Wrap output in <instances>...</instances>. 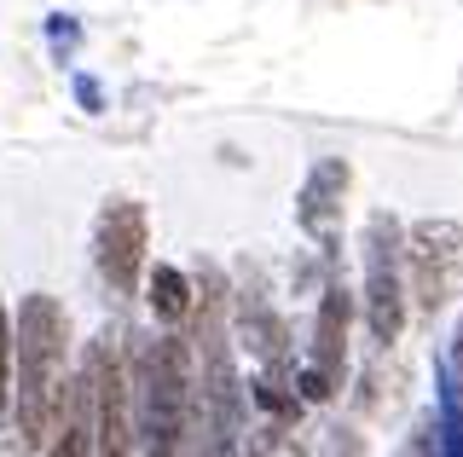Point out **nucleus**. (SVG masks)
<instances>
[{"label":"nucleus","instance_id":"10","mask_svg":"<svg viewBox=\"0 0 463 457\" xmlns=\"http://www.w3.org/2000/svg\"><path fill=\"white\" fill-rule=\"evenodd\" d=\"M151 307H156V319H185L192 312V284L174 273V266H156L151 273Z\"/></svg>","mask_w":463,"mask_h":457},{"label":"nucleus","instance_id":"5","mask_svg":"<svg viewBox=\"0 0 463 457\" xmlns=\"http://www.w3.org/2000/svg\"><path fill=\"white\" fill-rule=\"evenodd\" d=\"M139 266H145V209L134 197H116L99 214V273L110 278L116 295H134Z\"/></svg>","mask_w":463,"mask_h":457},{"label":"nucleus","instance_id":"11","mask_svg":"<svg viewBox=\"0 0 463 457\" xmlns=\"http://www.w3.org/2000/svg\"><path fill=\"white\" fill-rule=\"evenodd\" d=\"M6 388H12V331H6V307H0V423H6Z\"/></svg>","mask_w":463,"mask_h":457},{"label":"nucleus","instance_id":"13","mask_svg":"<svg viewBox=\"0 0 463 457\" xmlns=\"http://www.w3.org/2000/svg\"><path fill=\"white\" fill-rule=\"evenodd\" d=\"M458 377H463V331H458Z\"/></svg>","mask_w":463,"mask_h":457},{"label":"nucleus","instance_id":"8","mask_svg":"<svg viewBox=\"0 0 463 457\" xmlns=\"http://www.w3.org/2000/svg\"><path fill=\"white\" fill-rule=\"evenodd\" d=\"M52 457H99V411H93V377L64 388V411H58V440Z\"/></svg>","mask_w":463,"mask_h":457},{"label":"nucleus","instance_id":"4","mask_svg":"<svg viewBox=\"0 0 463 457\" xmlns=\"http://www.w3.org/2000/svg\"><path fill=\"white\" fill-rule=\"evenodd\" d=\"M463 278V226L452 220H423L411 232V290L423 312H440L458 295Z\"/></svg>","mask_w":463,"mask_h":457},{"label":"nucleus","instance_id":"12","mask_svg":"<svg viewBox=\"0 0 463 457\" xmlns=\"http://www.w3.org/2000/svg\"><path fill=\"white\" fill-rule=\"evenodd\" d=\"M325 457H365V440H359L354 428H336V434H330V446H325Z\"/></svg>","mask_w":463,"mask_h":457},{"label":"nucleus","instance_id":"1","mask_svg":"<svg viewBox=\"0 0 463 457\" xmlns=\"http://www.w3.org/2000/svg\"><path fill=\"white\" fill-rule=\"evenodd\" d=\"M64 341L70 319L52 295H29L18 307V434L24 446H47L64 411Z\"/></svg>","mask_w":463,"mask_h":457},{"label":"nucleus","instance_id":"3","mask_svg":"<svg viewBox=\"0 0 463 457\" xmlns=\"http://www.w3.org/2000/svg\"><path fill=\"white\" fill-rule=\"evenodd\" d=\"M365 312H371V336L394 341L405 324V290H400V232L388 214H376L365 232Z\"/></svg>","mask_w":463,"mask_h":457},{"label":"nucleus","instance_id":"7","mask_svg":"<svg viewBox=\"0 0 463 457\" xmlns=\"http://www.w3.org/2000/svg\"><path fill=\"white\" fill-rule=\"evenodd\" d=\"M87 377H93V411H99V457H128V382L110 341H93Z\"/></svg>","mask_w":463,"mask_h":457},{"label":"nucleus","instance_id":"2","mask_svg":"<svg viewBox=\"0 0 463 457\" xmlns=\"http://www.w3.org/2000/svg\"><path fill=\"white\" fill-rule=\"evenodd\" d=\"M134 388H139V434L151 457H192V406L197 382L180 341H145L134 353Z\"/></svg>","mask_w":463,"mask_h":457},{"label":"nucleus","instance_id":"9","mask_svg":"<svg viewBox=\"0 0 463 457\" xmlns=\"http://www.w3.org/2000/svg\"><path fill=\"white\" fill-rule=\"evenodd\" d=\"M342 191H347V163H318L313 168V180H307V191H301V209H296V220L307 226L313 238H330L336 232V209H342Z\"/></svg>","mask_w":463,"mask_h":457},{"label":"nucleus","instance_id":"6","mask_svg":"<svg viewBox=\"0 0 463 457\" xmlns=\"http://www.w3.org/2000/svg\"><path fill=\"white\" fill-rule=\"evenodd\" d=\"M347 312H354L347 290H342V284H330L325 307H318V331H313V365L301 370L307 399H330V394H336V382H342V365H347Z\"/></svg>","mask_w":463,"mask_h":457}]
</instances>
